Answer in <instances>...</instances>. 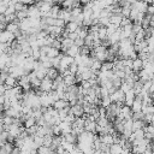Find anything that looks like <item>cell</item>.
I'll use <instances>...</instances> for the list:
<instances>
[{"instance_id":"obj_1","label":"cell","mask_w":154,"mask_h":154,"mask_svg":"<svg viewBox=\"0 0 154 154\" xmlns=\"http://www.w3.org/2000/svg\"><path fill=\"white\" fill-rule=\"evenodd\" d=\"M109 100L111 103H117V102H123L124 103V93L120 89H116L114 93L109 94Z\"/></svg>"},{"instance_id":"obj_2","label":"cell","mask_w":154,"mask_h":154,"mask_svg":"<svg viewBox=\"0 0 154 154\" xmlns=\"http://www.w3.org/2000/svg\"><path fill=\"white\" fill-rule=\"evenodd\" d=\"M16 38V36L11 32H8L7 30H2L0 31V43H6L10 46V43Z\"/></svg>"},{"instance_id":"obj_3","label":"cell","mask_w":154,"mask_h":154,"mask_svg":"<svg viewBox=\"0 0 154 154\" xmlns=\"http://www.w3.org/2000/svg\"><path fill=\"white\" fill-rule=\"evenodd\" d=\"M52 84H53V81L49 79V78H47V77H45L43 79H41V83H40L38 89L41 91H43V93H49L52 90Z\"/></svg>"},{"instance_id":"obj_4","label":"cell","mask_w":154,"mask_h":154,"mask_svg":"<svg viewBox=\"0 0 154 154\" xmlns=\"http://www.w3.org/2000/svg\"><path fill=\"white\" fill-rule=\"evenodd\" d=\"M26 13H28V18H41V16H40V11H38V8L36 7L35 4L28 6Z\"/></svg>"},{"instance_id":"obj_5","label":"cell","mask_w":154,"mask_h":154,"mask_svg":"<svg viewBox=\"0 0 154 154\" xmlns=\"http://www.w3.org/2000/svg\"><path fill=\"white\" fill-rule=\"evenodd\" d=\"M135 97H136V95H135L134 90H132V89H130L129 91H126V93L124 94V105H125V106L131 107V105H132V102H134Z\"/></svg>"},{"instance_id":"obj_6","label":"cell","mask_w":154,"mask_h":154,"mask_svg":"<svg viewBox=\"0 0 154 154\" xmlns=\"http://www.w3.org/2000/svg\"><path fill=\"white\" fill-rule=\"evenodd\" d=\"M57 18L63 19V20L65 22V24H66V23H69V22H70L71 13H70V11H69V10H66V8H60V11H59V13H58V17H57Z\"/></svg>"},{"instance_id":"obj_7","label":"cell","mask_w":154,"mask_h":154,"mask_svg":"<svg viewBox=\"0 0 154 154\" xmlns=\"http://www.w3.org/2000/svg\"><path fill=\"white\" fill-rule=\"evenodd\" d=\"M99 140H100L101 143H103V144H106V146H108V147H109L111 144H113V137H112V135H109V134H100Z\"/></svg>"},{"instance_id":"obj_8","label":"cell","mask_w":154,"mask_h":154,"mask_svg":"<svg viewBox=\"0 0 154 154\" xmlns=\"http://www.w3.org/2000/svg\"><path fill=\"white\" fill-rule=\"evenodd\" d=\"M142 67H143V61H142L140 58H136V59L132 60V65H131V70H132V72L137 73L138 71L142 70Z\"/></svg>"},{"instance_id":"obj_9","label":"cell","mask_w":154,"mask_h":154,"mask_svg":"<svg viewBox=\"0 0 154 154\" xmlns=\"http://www.w3.org/2000/svg\"><path fill=\"white\" fill-rule=\"evenodd\" d=\"M4 85H5L6 90L10 89V88H13L14 85H17V79H16L13 76L8 75V76L5 78V81H4Z\"/></svg>"},{"instance_id":"obj_10","label":"cell","mask_w":154,"mask_h":154,"mask_svg":"<svg viewBox=\"0 0 154 154\" xmlns=\"http://www.w3.org/2000/svg\"><path fill=\"white\" fill-rule=\"evenodd\" d=\"M122 14H118V13H113V14H111L109 16V24H113L114 26H117V28H119V25H120V22H122Z\"/></svg>"},{"instance_id":"obj_11","label":"cell","mask_w":154,"mask_h":154,"mask_svg":"<svg viewBox=\"0 0 154 154\" xmlns=\"http://www.w3.org/2000/svg\"><path fill=\"white\" fill-rule=\"evenodd\" d=\"M84 131H88V132H93L95 134V128H96V122H93V120H88L85 119L84 120Z\"/></svg>"},{"instance_id":"obj_12","label":"cell","mask_w":154,"mask_h":154,"mask_svg":"<svg viewBox=\"0 0 154 154\" xmlns=\"http://www.w3.org/2000/svg\"><path fill=\"white\" fill-rule=\"evenodd\" d=\"M130 108H131V112H132V113H136V112H141V108H142V101H141V99L136 96Z\"/></svg>"},{"instance_id":"obj_13","label":"cell","mask_w":154,"mask_h":154,"mask_svg":"<svg viewBox=\"0 0 154 154\" xmlns=\"http://www.w3.org/2000/svg\"><path fill=\"white\" fill-rule=\"evenodd\" d=\"M67 106H70L67 101H65V100H63V99H59V100H57V101L53 103V106H52V107H53L54 109L59 111V109L65 108V107H67Z\"/></svg>"},{"instance_id":"obj_14","label":"cell","mask_w":154,"mask_h":154,"mask_svg":"<svg viewBox=\"0 0 154 154\" xmlns=\"http://www.w3.org/2000/svg\"><path fill=\"white\" fill-rule=\"evenodd\" d=\"M77 54H79V47H77L76 45H72L69 49H66L65 52V55H69V57H76Z\"/></svg>"},{"instance_id":"obj_15","label":"cell","mask_w":154,"mask_h":154,"mask_svg":"<svg viewBox=\"0 0 154 154\" xmlns=\"http://www.w3.org/2000/svg\"><path fill=\"white\" fill-rule=\"evenodd\" d=\"M79 26H81V25H78V24H77V23H75V22H69V23H66V24H65L64 29H65L67 32H75Z\"/></svg>"},{"instance_id":"obj_16","label":"cell","mask_w":154,"mask_h":154,"mask_svg":"<svg viewBox=\"0 0 154 154\" xmlns=\"http://www.w3.org/2000/svg\"><path fill=\"white\" fill-rule=\"evenodd\" d=\"M60 5H52V7H51V11H49V13H48V17H51V18H57L58 17V13H59V11H60Z\"/></svg>"},{"instance_id":"obj_17","label":"cell","mask_w":154,"mask_h":154,"mask_svg":"<svg viewBox=\"0 0 154 154\" xmlns=\"http://www.w3.org/2000/svg\"><path fill=\"white\" fill-rule=\"evenodd\" d=\"M76 32H77L78 38H82V40H84V38L87 37V35L89 34V32H88V28H87V26H79V28L76 30Z\"/></svg>"},{"instance_id":"obj_18","label":"cell","mask_w":154,"mask_h":154,"mask_svg":"<svg viewBox=\"0 0 154 154\" xmlns=\"http://www.w3.org/2000/svg\"><path fill=\"white\" fill-rule=\"evenodd\" d=\"M72 45H73V41H72V40L67 38V37H66V38H63V40H61V48H60V49L65 53V52H66V49H69Z\"/></svg>"},{"instance_id":"obj_19","label":"cell","mask_w":154,"mask_h":154,"mask_svg":"<svg viewBox=\"0 0 154 154\" xmlns=\"http://www.w3.org/2000/svg\"><path fill=\"white\" fill-rule=\"evenodd\" d=\"M122 149H123L122 146L118 144V143H113V144H111V146L108 147V152H109V154H120Z\"/></svg>"},{"instance_id":"obj_20","label":"cell","mask_w":154,"mask_h":154,"mask_svg":"<svg viewBox=\"0 0 154 154\" xmlns=\"http://www.w3.org/2000/svg\"><path fill=\"white\" fill-rule=\"evenodd\" d=\"M58 75H59V72H58V70L54 69V67H49V69H47V71H46V77L49 78V79H52V81H53Z\"/></svg>"},{"instance_id":"obj_21","label":"cell","mask_w":154,"mask_h":154,"mask_svg":"<svg viewBox=\"0 0 154 154\" xmlns=\"http://www.w3.org/2000/svg\"><path fill=\"white\" fill-rule=\"evenodd\" d=\"M96 35H97V38H99L100 41L107 38V30H106V26H100L99 30H97V32H96Z\"/></svg>"},{"instance_id":"obj_22","label":"cell","mask_w":154,"mask_h":154,"mask_svg":"<svg viewBox=\"0 0 154 154\" xmlns=\"http://www.w3.org/2000/svg\"><path fill=\"white\" fill-rule=\"evenodd\" d=\"M59 53H60V51H59V49H55V48H53V47H48L47 53H46V57H47V58H49V59H52V58L58 57V54H59Z\"/></svg>"},{"instance_id":"obj_23","label":"cell","mask_w":154,"mask_h":154,"mask_svg":"<svg viewBox=\"0 0 154 154\" xmlns=\"http://www.w3.org/2000/svg\"><path fill=\"white\" fill-rule=\"evenodd\" d=\"M61 136H63V135H61ZM64 140H65L66 142H69V143L75 144V143H77V135H75V134H72V132L66 134V135H64Z\"/></svg>"},{"instance_id":"obj_24","label":"cell","mask_w":154,"mask_h":154,"mask_svg":"<svg viewBox=\"0 0 154 154\" xmlns=\"http://www.w3.org/2000/svg\"><path fill=\"white\" fill-rule=\"evenodd\" d=\"M144 125H147V124H144L143 120H132L131 131H135V130H138V129H143Z\"/></svg>"},{"instance_id":"obj_25","label":"cell","mask_w":154,"mask_h":154,"mask_svg":"<svg viewBox=\"0 0 154 154\" xmlns=\"http://www.w3.org/2000/svg\"><path fill=\"white\" fill-rule=\"evenodd\" d=\"M63 82L66 84V85H72V84H76V81H75V76L72 75H66L63 77Z\"/></svg>"},{"instance_id":"obj_26","label":"cell","mask_w":154,"mask_h":154,"mask_svg":"<svg viewBox=\"0 0 154 154\" xmlns=\"http://www.w3.org/2000/svg\"><path fill=\"white\" fill-rule=\"evenodd\" d=\"M141 112L143 114H153L154 113V107H153V105H142Z\"/></svg>"},{"instance_id":"obj_27","label":"cell","mask_w":154,"mask_h":154,"mask_svg":"<svg viewBox=\"0 0 154 154\" xmlns=\"http://www.w3.org/2000/svg\"><path fill=\"white\" fill-rule=\"evenodd\" d=\"M142 41H144V30L143 29H141L137 34H135V42H134V45L138 43V42H142Z\"/></svg>"},{"instance_id":"obj_28","label":"cell","mask_w":154,"mask_h":154,"mask_svg":"<svg viewBox=\"0 0 154 154\" xmlns=\"http://www.w3.org/2000/svg\"><path fill=\"white\" fill-rule=\"evenodd\" d=\"M1 123H2L4 126H8V125H11V124L14 123V118H11V117H8V116H4V117L1 118Z\"/></svg>"},{"instance_id":"obj_29","label":"cell","mask_w":154,"mask_h":154,"mask_svg":"<svg viewBox=\"0 0 154 154\" xmlns=\"http://www.w3.org/2000/svg\"><path fill=\"white\" fill-rule=\"evenodd\" d=\"M23 123H24L25 129H29V128H31V126L36 125V120H35V118H32V117H29V118H28V119H25Z\"/></svg>"},{"instance_id":"obj_30","label":"cell","mask_w":154,"mask_h":154,"mask_svg":"<svg viewBox=\"0 0 154 154\" xmlns=\"http://www.w3.org/2000/svg\"><path fill=\"white\" fill-rule=\"evenodd\" d=\"M14 14H16V18H17V20H22V19H25V18H28V13H26V11H25V10H20V11H17Z\"/></svg>"},{"instance_id":"obj_31","label":"cell","mask_w":154,"mask_h":154,"mask_svg":"<svg viewBox=\"0 0 154 154\" xmlns=\"http://www.w3.org/2000/svg\"><path fill=\"white\" fill-rule=\"evenodd\" d=\"M109 105H111V100H109V96H103V97H100V106H101V107H105V108H107Z\"/></svg>"},{"instance_id":"obj_32","label":"cell","mask_w":154,"mask_h":154,"mask_svg":"<svg viewBox=\"0 0 154 154\" xmlns=\"http://www.w3.org/2000/svg\"><path fill=\"white\" fill-rule=\"evenodd\" d=\"M132 135H134L135 140H142V138H144V131H143V129H138V130L132 131Z\"/></svg>"},{"instance_id":"obj_33","label":"cell","mask_w":154,"mask_h":154,"mask_svg":"<svg viewBox=\"0 0 154 154\" xmlns=\"http://www.w3.org/2000/svg\"><path fill=\"white\" fill-rule=\"evenodd\" d=\"M37 154H52V150L49 147H45V146H41L36 149Z\"/></svg>"},{"instance_id":"obj_34","label":"cell","mask_w":154,"mask_h":154,"mask_svg":"<svg viewBox=\"0 0 154 154\" xmlns=\"http://www.w3.org/2000/svg\"><path fill=\"white\" fill-rule=\"evenodd\" d=\"M108 119L107 118H99L97 120H96V124L99 125V126H101V128H106L107 125H108Z\"/></svg>"},{"instance_id":"obj_35","label":"cell","mask_w":154,"mask_h":154,"mask_svg":"<svg viewBox=\"0 0 154 154\" xmlns=\"http://www.w3.org/2000/svg\"><path fill=\"white\" fill-rule=\"evenodd\" d=\"M52 140H53V136L51 135H45L43 136V146L45 147H49L52 144Z\"/></svg>"},{"instance_id":"obj_36","label":"cell","mask_w":154,"mask_h":154,"mask_svg":"<svg viewBox=\"0 0 154 154\" xmlns=\"http://www.w3.org/2000/svg\"><path fill=\"white\" fill-rule=\"evenodd\" d=\"M90 53V48L87 46H82L79 47V55H89Z\"/></svg>"},{"instance_id":"obj_37","label":"cell","mask_w":154,"mask_h":154,"mask_svg":"<svg viewBox=\"0 0 154 154\" xmlns=\"http://www.w3.org/2000/svg\"><path fill=\"white\" fill-rule=\"evenodd\" d=\"M67 71H69V73H70V75L75 76V75L77 73V65H76L75 63H72V64L67 67Z\"/></svg>"},{"instance_id":"obj_38","label":"cell","mask_w":154,"mask_h":154,"mask_svg":"<svg viewBox=\"0 0 154 154\" xmlns=\"http://www.w3.org/2000/svg\"><path fill=\"white\" fill-rule=\"evenodd\" d=\"M31 57L35 60L40 59V48H31Z\"/></svg>"},{"instance_id":"obj_39","label":"cell","mask_w":154,"mask_h":154,"mask_svg":"<svg viewBox=\"0 0 154 154\" xmlns=\"http://www.w3.org/2000/svg\"><path fill=\"white\" fill-rule=\"evenodd\" d=\"M141 29H142L141 24H138V23H132V34H134V35H135V34H137Z\"/></svg>"},{"instance_id":"obj_40","label":"cell","mask_w":154,"mask_h":154,"mask_svg":"<svg viewBox=\"0 0 154 154\" xmlns=\"http://www.w3.org/2000/svg\"><path fill=\"white\" fill-rule=\"evenodd\" d=\"M65 122H67V123H70V124H72L75 120H76V117L73 116V114H71V113H67V116L65 117V119H64Z\"/></svg>"},{"instance_id":"obj_41","label":"cell","mask_w":154,"mask_h":154,"mask_svg":"<svg viewBox=\"0 0 154 154\" xmlns=\"http://www.w3.org/2000/svg\"><path fill=\"white\" fill-rule=\"evenodd\" d=\"M73 45H76L77 47H82V46H84V40H82V38H76L75 41H73Z\"/></svg>"},{"instance_id":"obj_42","label":"cell","mask_w":154,"mask_h":154,"mask_svg":"<svg viewBox=\"0 0 154 154\" xmlns=\"http://www.w3.org/2000/svg\"><path fill=\"white\" fill-rule=\"evenodd\" d=\"M146 13L149 14V16H153V13H154V7H153V5H148V6H147Z\"/></svg>"},{"instance_id":"obj_43","label":"cell","mask_w":154,"mask_h":154,"mask_svg":"<svg viewBox=\"0 0 154 154\" xmlns=\"http://www.w3.org/2000/svg\"><path fill=\"white\" fill-rule=\"evenodd\" d=\"M13 6H14V10H16V12H17V11L23 10V6H24V5H23V4H20V2H16Z\"/></svg>"},{"instance_id":"obj_44","label":"cell","mask_w":154,"mask_h":154,"mask_svg":"<svg viewBox=\"0 0 154 154\" xmlns=\"http://www.w3.org/2000/svg\"><path fill=\"white\" fill-rule=\"evenodd\" d=\"M54 152H55L57 154H64V153H65V149H64L61 146H58V147L55 148V150H54Z\"/></svg>"},{"instance_id":"obj_45","label":"cell","mask_w":154,"mask_h":154,"mask_svg":"<svg viewBox=\"0 0 154 154\" xmlns=\"http://www.w3.org/2000/svg\"><path fill=\"white\" fill-rule=\"evenodd\" d=\"M5 91H6V88H5L4 84H1V85H0V96H2V95L5 94Z\"/></svg>"},{"instance_id":"obj_46","label":"cell","mask_w":154,"mask_h":154,"mask_svg":"<svg viewBox=\"0 0 154 154\" xmlns=\"http://www.w3.org/2000/svg\"><path fill=\"white\" fill-rule=\"evenodd\" d=\"M2 117H4V113H2V111H0V120H1Z\"/></svg>"},{"instance_id":"obj_47","label":"cell","mask_w":154,"mask_h":154,"mask_svg":"<svg viewBox=\"0 0 154 154\" xmlns=\"http://www.w3.org/2000/svg\"><path fill=\"white\" fill-rule=\"evenodd\" d=\"M4 53H5V52H4V51H1V49H0V57H1V55H2V54H4Z\"/></svg>"},{"instance_id":"obj_48","label":"cell","mask_w":154,"mask_h":154,"mask_svg":"<svg viewBox=\"0 0 154 154\" xmlns=\"http://www.w3.org/2000/svg\"><path fill=\"white\" fill-rule=\"evenodd\" d=\"M35 2H41V1H43V0H34Z\"/></svg>"},{"instance_id":"obj_49","label":"cell","mask_w":154,"mask_h":154,"mask_svg":"<svg viewBox=\"0 0 154 154\" xmlns=\"http://www.w3.org/2000/svg\"><path fill=\"white\" fill-rule=\"evenodd\" d=\"M111 1H112L113 4H117V0H111Z\"/></svg>"}]
</instances>
